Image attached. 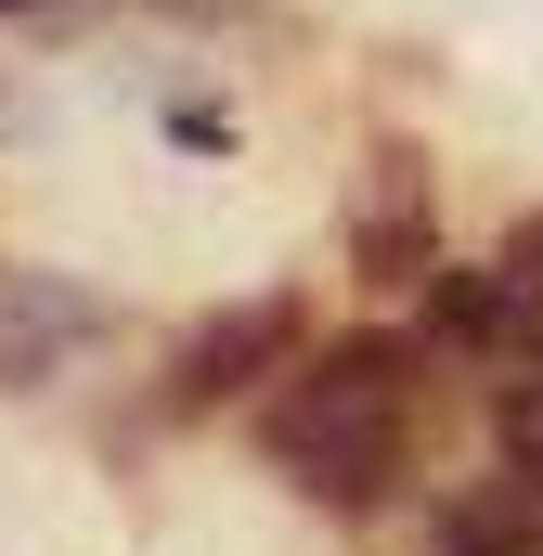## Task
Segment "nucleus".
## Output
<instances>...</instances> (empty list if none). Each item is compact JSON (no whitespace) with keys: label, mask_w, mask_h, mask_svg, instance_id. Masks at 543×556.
<instances>
[{"label":"nucleus","mask_w":543,"mask_h":556,"mask_svg":"<svg viewBox=\"0 0 543 556\" xmlns=\"http://www.w3.org/2000/svg\"><path fill=\"white\" fill-rule=\"evenodd\" d=\"M414 363H427L414 337H337V350H311V363L260 402L272 466H285L311 505L376 518L389 479L414 466Z\"/></svg>","instance_id":"1"},{"label":"nucleus","mask_w":543,"mask_h":556,"mask_svg":"<svg viewBox=\"0 0 543 556\" xmlns=\"http://www.w3.org/2000/svg\"><path fill=\"white\" fill-rule=\"evenodd\" d=\"M285 350H298V298H247V311H220V324H194V337H181L168 402H181V415H220V402H247V389H260Z\"/></svg>","instance_id":"2"},{"label":"nucleus","mask_w":543,"mask_h":556,"mask_svg":"<svg viewBox=\"0 0 543 556\" xmlns=\"http://www.w3.org/2000/svg\"><path fill=\"white\" fill-rule=\"evenodd\" d=\"M104 337H117V311L91 285H65V273H13L0 285V389L52 376L65 350H104Z\"/></svg>","instance_id":"3"},{"label":"nucleus","mask_w":543,"mask_h":556,"mask_svg":"<svg viewBox=\"0 0 543 556\" xmlns=\"http://www.w3.org/2000/svg\"><path fill=\"white\" fill-rule=\"evenodd\" d=\"M427 324H440V337H505L518 298H505L492 260H440V273H427Z\"/></svg>","instance_id":"4"},{"label":"nucleus","mask_w":543,"mask_h":556,"mask_svg":"<svg viewBox=\"0 0 543 556\" xmlns=\"http://www.w3.org/2000/svg\"><path fill=\"white\" fill-rule=\"evenodd\" d=\"M492 273H505V298H518V324H505V337H543V220H518V247H505Z\"/></svg>","instance_id":"5"},{"label":"nucleus","mask_w":543,"mask_h":556,"mask_svg":"<svg viewBox=\"0 0 543 556\" xmlns=\"http://www.w3.org/2000/svg\"><path fill=\"white\" fill-rule=\"evenodd\" d=\"M492 427H505V479H543V376H531V389H505V415H492Z\"/></svg>","instance_id":"6"},{"label":"nucleus","mask_w":543,"mask_h":556,"mask_svg":"<svg viewBox=\"0 0 543 556\" xmlns=\"http://www.w3.org/2000/svg\"><path fill=\"white\" fill-rule=\"evenodd\" d=\"M0 13H26V0H0Z\"/></svg>","instance_id":"7"}]
</instances>
